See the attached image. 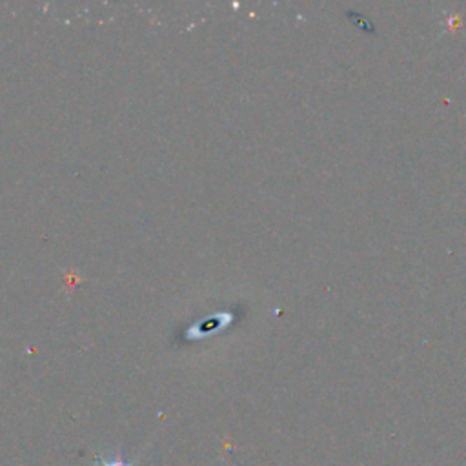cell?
Here are the masks:
<instances>
[{"label":"cell","mask_w":466,"mask_h":466,"mask_svg":"<svg viewBox=\"0 0 466 466\" xmlns=\"http://www.w3.org/2000/svg\"><path fill=\"white\" fill-rule=\"evenodd\" d=\"M138 459L127 461L120 451H113L109 455H98L95 459V466H135Z\"/></svg>","instance_id":"1"}]
</instances>
